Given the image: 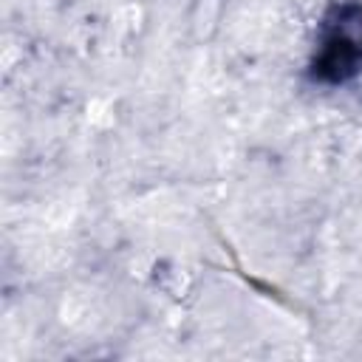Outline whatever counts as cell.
<instances>
[{
    "instance_id": "cell-1",
    "label": "cell",
    "mask_w": 362,
    "mask_h": 362,
    "mask_svg": "<svg viewBox=\"0 0 362 362\" xmlns=\"http://www.w3.org/2000/svg\"><path fill=\"white\" fill-rule=\"evenodd\" d=\"M305 79L362 99V0H334L314 31Z\"/></svg>"
}]
</instances>
